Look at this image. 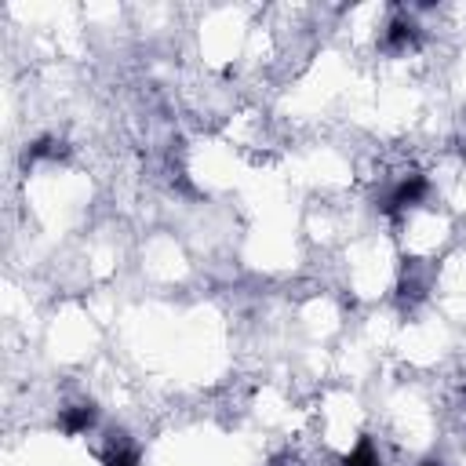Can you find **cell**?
Instances as JSON below:
<instances>
[{
    "label": "cell",
    "instance_id": "cell-1",
    "mask_svg": "<svg viewBox=\"0 0 466 466\" xmlns=\"http://www.w3.org/2000/svg\"><path fill=\"white\" fill-rule=\"evenodd\" d=\"M426 193H430V182H426V175H400L397 182H390L386 186V193L379 197V208L386 211V215H400V211H411V208H419L422 200H426Z\"/></svg>",
    "mask_w": 466,
    "mask_h": 466
},
{
    "label": "cell",
    "instance_id": "cell-2",
    "mask_svg": "<svg viewBox=\"0 0 466 466\" xmlns=\"http://www.w3.org/2000/svg\"><path fill=\"white\" fill-rule=\"evenodd\" d=\"M415 44H419V22L411 15H397V18L386 22V29H382V51L408 55Z\"/></svg>",
    "mask_w": 466,
    "mask_h": 466
},
{
    "label": "cell",
    "instance_id": "cell-3",
    "mask_svg": "<svg viewBox=\"0 0 466 466\" xmlns=\"http://www.w3.org/2000/svg\"><path fill=\"white\" fill-rule=\"evenodd\" d=\"M95 422H98V408H95L91 400L69 404V408H62V415H58V426H62V433H69V437L87 433Z\"/></svg>",
    "mask_w": 466,
    "mask_h": 466
},
{
    "label": "cell",
    "instance_id": "cell-4",
    "mask_svg": "<svg viewBox=\"0 0 466 466\" xmlns=\"http://www.w3.org/2000/svg\"><path fill=\"white\" fill-rule=\"evenodd\" d=\"M138 462H142L138 448L124 433H109L106 451H102V466H138Z\"/></svg>",
    "mask_w": 466,
    "mask_h": 466
},
{
    "label": "cell",
    "instance_id": "cell-5",
    "mask_svg": "<svg viewBox=\"0 0 466 466\" xmlns=\"http://www.w3.org/2000/svg\"><path fill=\"white\" fill-rule=\"evenodd\" d=\"M342 466H382V455L375 448L371 437H360L346 455H342Z\"/></svg>",
    "mask_w": 466,
    "mask_h": 466
},
{
    "label": "cell",
    "instance_id": "cell-6",
    "mask_svg": "<svg viewBox=\"0 0 466 466\" xmlns=\"http://www.w3.org/2000/svg\"><path fill=\"white\" fill-rule=\"evenodd\" d=\"M273 466H309V462H306V459H299V455H291V451H288V455H280V459H273Z\"/></svg>",
    "mask_w": 466,
    "mask_h": 466
},
{
    "label": "cell",
    "instance_id": "cell-7",
    "mask_svg": "<svg viewBox=\"0 0 466 466\" xmlns=\"http://www.w3.org/2000/svg\"><path fill=\"white\" fill-rule=\"evenodd\" d=\"M422 466H441V462H422Z\"/></svg>",
    "mask_w": 466,
    "mask_h": 466
}]
</instances>
